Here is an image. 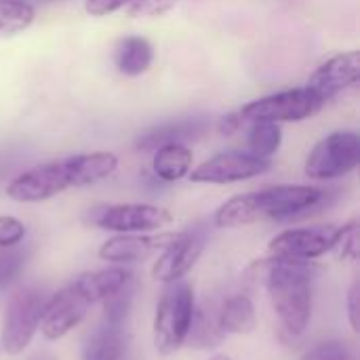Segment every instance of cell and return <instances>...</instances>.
<instances>
[{
    "label": "cell",
    "mask_w": 360,
    "mask_h": 360,
    "mask_svg": "<svg viewBox=\"0 0 360 360\" xmlns=\"http://www.w3.org/2000/svg\"><path fill=\"white\" fill-rule=\"evenodd\" d=\"M281 141H283L281 124L268 122V120L249 122V137H247L249 154L270 160V156H274L278 152Z\"/></svg>",
    "instance_id": "23"
},
{
    "label": "cell",
    "mask_w": 360,
    "mask_h": 360,
    "mask_svg": "<svg viewBox=\"0 0 360 360\" xmlns=\"http://www.w3.org/2000/svg\"><path fill=\"white\" fill-rule=\"evenodd\" d=\"M27 262V249L15 247H0V291L11 287L23 272Z\"/></svg>",
    "instance_id": "25"
},
{
    "label": "cell",
    "mask_w": 360,
    "mask_h": 360,
    "mask_svg": "<svg viewBox=\"0 0 360 360\" xmlns=\"http://www.w3.org/2000/svg\"><path fill=\"white\" fill-rule=\"evenodd\" d=\"M340 232H342V226L289 228L270 240L268 253L274 257H285V259L312 262L335 249L340 240Z\"/></svg>",
    "instance_id": "10"
},
{
    "label": "cell",
    "mask_w": 360,
    "mask_h": 360,
    "mask_svg": "<svg viewBox=\"0 0 360 360\" xmlns=\"http://www.w3.org/2000/svg\"><path fill=\"white\" fill-rule=\"evenodd\" d=\"M173 232L162 234H116L108 238L99 247V257L103 262L122 266V264H139L160 253L171 240Z\"/></svg>",
    "instance_id": "14"
},
{
    "label": "cell",
    "mask_w": 360,
    "mask_h": 360,
    "mask_svg": "<svg viewBox=\"0 0 360 360\" xmlns=\"http://www.w3.org/2000/svg\"><path fill=\"white\" fill-rule=\"evenodd\" d=\"M131 352V338L124 327L101 323L86 338L82 360H124Z\"/></svg>",
    "instance_id": "15"
},
{
    "label": "cell",
    "mask_w": 360,
    "mask_h": 360,
    "mask_svg": "<svg viewBox=\"0 0 360 360\" xmlns=\"http://www.w3.org/2000/svg\"><path fill=\"white\" fill-rule=\"evenodd\" d=\"M154 49L143 36H122L114 46V65L124 76H141L150 70Z\"/></svg>",
    "instance_id": "18"
},
{
    "label": "cell",
    "mask_w": 360,
    "mask_h": 360,
    "mask_svg": "<svg viewBox=\"0 0 360 360\" xmlns=\"http://www.w3.org/2000/svg\"><path fill=\"white\" fill-rule=\"evenodd\" d=\"M325 198L314 186H272L247 194L232 196L213 215L217 228H243L257 221H287L300 217Z\"/></svg>",
    "instance_id": "3"
},
{
    "label": "cell",
    "mask_w": 360,
    "mask_h": 360,
    "mask_svg": "<svg viewBox=\"0 0 360 360\" xmlns=\"http://www.w3.org/2000/svg\"><path fill=\"white\" fill-rule=\"evenodd\" d=\"M27 360H59L55 354H51V352H36V354H32Z\"/></svg>",
    "instance_id": "33"
},
{
    "label": "cell",
    "mask_w": 360,
    "mask_h": 360,
    "mask_svg": "<svg viewBox=\"0 0 360 360\" xmlns=\"http://www.w3.org/2000/svg\"><path fill=\"white\" fill-rule=\"evenodd\" d=\"M300 360H359V354L354 346H350L348 342L333 340L308 350Z\"/></svg>",
    "instance_id": "27"
},
{
    "label": "cell",
    "mask_w": 360,
    "mask_h": 360,
    "mask_svg": "<svg viewBox=\"0 0 360 360\" xmlns=\"http://www.w3.org/2000/svg\"><path fill=\"white\" fill-rule=\"evenodd\" d=\"M360 162V135L356 131H335L323 137L306 158V175L329 181L356 171Z\"/></svg>",
    "instance_id": "6"
},
{
    "label": "cell",
    "mask_w": 360,
    "mask_h": 360,
    "mask_svg": "<svg viewBox=\"0 0 360 360\" xmlns=\"http://www.w3.org/2000/svg\"><path fill=\"white\" fill-rule=\"evenodd\" d=\"M196 310L194 289L186 281L165 285L154 314V348L162 356L175 354L188 340Z\"/></svg>",
    "instance_id": "4"
},
{
    "label": "cell",
    "mask_w": 360,
    "mask_h": 360,
    "mask_svg": "<svg viewBox=\"0 0 360 360\" xmlns=\"http://www.w3.org/2000/svg\"><path fill=\"white\" fill-rule=\"evenodd\" d=\"M209 234L205 228H190L177 232L173 240L160 251L158 259L154 262L152 276L162 285H171L177 281H186L192 268L198 264L200 255L205 253Z\"/></svg>",
    "instance_id": "9"
},
{
    "label": "cell",
    "mask_w": 360,
    "mask_h": 360,
    "mask_svg": "<svg viewBox=\"0 0 360 360\" xmlns=\"http://www.w3.org/2000/svg\"><path fill=\"white\" fill-rule=\"evenodd\" d=\"M360 287L359 281H354L350 285V291H348V300H346V308H348V323L352 327V331H359L360 327Z\"/></svg>",
    "instance_id": "31"
},
{
    "label": "cell",
    "mask_w": 360,
    "mask_h": 360,
    "mask_svg": "<svg viewBox=\"0 0 360 360\" xmlns=\"http://www.w3.org/2000/svg\"><path fill=\"white\" fill-rule=\"evenodd\" d=\"M217 321L224 335H247L257 327L255 306L249 295L236 293L217 306Z\"/></svg>",
    "instance_id": "17"
},
{
    "label": "cell",
    "mask_w": 360,
    "mask_h": 360,
    "mask_svg": "<svg viewBox=\"0 0 360 360\" xmlns=\"http://www.w3.org/2000/svg\"><path fill=\"white\" fill-rule=\"evenodd\" d=\"M188 0H131L124 6L127 17L131 19H152V17H162L184 4Z\"/></svg>",
    "instance_id": "26"
},
{
    "label": "cell",
    "mask_w": 360,
    "mask_h": 360,
    "mask_svg": "<svg viewBox=\"0 0 360 360\" xmlns=\"http://www.w3.org/2000/svg\"><path fill=\"white\" fill-rule=\"evenodd\" d=\"M89 308H93V302L74 281L49 297L38 331L44 335V340L57 342L84 321Z\"/></svg>",
    "instance_id": "11"
},
{
    "label": "cell",
    "mask_w": 360,
    "mask_h": 360,
    "mask_svg": "<svg viewBox=\"0 0 360 360\" xmlns=\"http://www.w3.org/2000/svg\"><path fill=\"white\" fill-rule=\"evenodd\" d=\"M272 162L268 158H257L249 152H219L213 158L205 160L196 169L188 173L190 181L194 184H213V186H224V184H238L247 181L253 177L264 175L270 171Z\"/></svg>",
    "instance_id": "12"
},
{
    "label": "cell",
    "mask_w": 360,
    "mask_h": 360,
    "mask_svg": "<svg viewBox=\"0 0 360 360\" xmlns=\"http://www.w3.org/2000/svg\"><path fill=\"white\" fill-rule=\"evenodd\" d=\"M335 249H340L342 259H350V262L359 259V221L356 219L342 226L340 240H338Z\"/></svg>",
    "instance_id": "28"
},
{
    "label": "cell",
    "mask_w": 360,
    "mask_h": 360,
    "mask_svg": "<svg viewBox=\"0 0 360 360\" xmlns=\"http://www.w3.org/2000/svg\"><path fill=\"white\" fill-rule=\"evenodd\" d=\"M360 80V53L346 51L329 57L308 78V93L321 103H329L342 93L354 89Z\"/></svg>",
    "instance_id": "13"
},
{
    "label": "cell",
    "mask_w": 360,
    "mask_h": 360,
    "mask_svg": "<svg viewBox=\"0 0 360 360\" xmlns=\"http://www.w3.org/2000/svg\"><path fill=\"white\" fill-rule=\"evenodd\" d=\"M36 19V8L25 0H0V38L25 32Z\"/></svg>",
    "instance_id": "22"
},
{
    "label": "cell",
    "mask_w": 360,
    "mask_h": 360,
    "mask_svg": "<svg viewBox=\"0 0 360 360\" xmlns=\"http://www.w3.org/2000/svg\"><path fill=\"white\" fill-rule=\"evenodd\" d=\"M243 127H245V124H243V120H240L238 112H230V114H226V116L219 120V124H217V131H219L221 135L230 137V135L238 133Z\"/></svg>",
    "instance_id": "32"
},
{
    "label": "cell",
    "mask_w": 360,
    "mask_h": 360,
    "mask_svg": "<svg viewBox=\"0 0 360 360\" xmlns=\"http://www.w3.org/2000/svg\"><path fill=\"white\" fill-rule=\"evenodd\" d=\"M49 293L42 287H19L6 302L0 327V348L8 356H19L32 344L40 329L42 312L49 302Z\"/></svg>",
    "instance_id": "5"
},
{
    "label": "cell",
    "mask_w": 360,
    "mask_h": 360,
    "mask_svg": "<svg viewBox=\"0 0 360 360\" xmlns=\"http://www.w3.org/2000/svg\"><path fill=\"white\" fill-rule=\"evenodd\" d=\"M211 360H232L230 356H226V354H217V356H213Z\"/></svg>",
    "instance_id": "35"
},
{
    "label": "cell",
    "mask_w": 360,
    "mask_h": 360,
    "mask_svg": "<svg viewBox=\"0 0 360 360\" xmlns=\"http://www.w3.org/2000/svg\"><path fill=\"white\" fill-rule=\"evenodd\" d=\"M323 105L308 93V89H289L268 97H259L238 110L243 124L268 120V122H302L314 116Z\"/></svg>",
    "instance_id": "8"
},
{
    "label": "cell",
    "mask_w": 360,
    "mask_h": 360,
    "mask_svg": "<svg viewBox=\"0 0 360 360\" xmlns=\"http://www.w3.org/2000/svg\"><path fill=\"white\" fill-rule=\"evenodd\" d=\"M116 169L118 158L110 152L74 154L19 173L6 186V196L17 202H42L72 188L95 186L112 177Z\"/></svg>",
    "instance_id": "1"
},
{
    "label": "cell",
    "mask_w": 360,
    "mask_h": 360,
    "mask_svg": "<svg viewBox=\"0 0 360 360\" xmlns=\"http://www.w3.org/2000/svg\"><path fill=\"white\" fill-rule=\"evenodd\" d=\"M194 154L184 143H165L154 150L152 171L165 184H175L192 171Z\"/></svg>",
    "instance_id": "19"
},
{
    "label": "cell",
    "mask_w": 360,
    "mask_h": 360,
    "mask_svg": "<svg viewBox=\"0 0 360 360\" xmlns=\"http://www.w3.org/2000/svg\"><path fill=\"white\" fill-rule=\"evenodd\" d=\"M124 360H139V359H137V354H135V352L131 350V352H129V354L124 356Z\"/></svg>",
    "instance_id": "34"
},
{
    "label": "cell",
    "mask_w": 360,
    "mask_h": 360,
    "mask_svg": "<svg viewBox=\"0 0 360 360\" xmlns=\"http://www.w3.org/2000/svg\"><path fill=\"white\" fill-rule=\"evenodd\" d=\"M131 0H86L84 11L93 17H105L112 15L120 8H124Z\"/></svg>",
    "instance_id": "30"
},
{
    "label": "cell",
    "mask_w": 360,
    "mask_h": 360,
    "mask_svg": "<svg viewBox=\"0 0 360 360\" xmlns=\"http://www.w3.org/2000/svg\"><path fill=\"white\" fill-rule=\"evenodd\" d=\"M135 276L131 270H127L122 266H112V268H103V270H95V272H84L76 278V283L95 306V304H101L112 293L120 291Z\"/></svg>",
    "instance_id": "20"
},
{
    "label": "cell",
    "mask_w": 360,
    "mask_h": 360,
    "mask_svg": "<svg viewBox=\"0 0 360 360\" xmlns=\"http://www.w3.org/2000/svg\"><path fill=\"white\" fill-rule=\"evenodd\" d=\"M316 266L302 259L266 257L249 266L247 274H255L268 291L272 310L283 329L297 338L308 331L312 321V274Z\"/></svg>",
    "instance_id": "2"
},
{
    "label": "cell",
    "mask_w": 360,
    "mask_h": 360,
    "mask_svg": "<svg viewBox=\"0 0 360 360\" xmlns=\"http://www.w3.org/2000/svg\"><path fill=\"white\" fill-rule=\"evenodd\" d=\"M224 338L226 335L221 333L219 321H217V306L196 308L186 342L194 348H215L217 344H221Z\"/></svg>",
    "instance_id": "21"
},
{
    "label": "cell",
    "mask_w": 360,
    "mask_h": 360,
    "mask_svg": "<svg viewBox=\"0 0 360 360\" xmlns=\"http://www.w3.org/2000/svg\"><path fill=\"white\" fill-rule=\"evenodd\" d=\"M25 238V226L17 217L0 215V247H15Z\"/></svg>",
    "instance_id": "29"
},
{
    "label": "cell",
    "mask_w": 360,
    "mask_h": 360,
    "mask_svg": "<svg viewBox=\"0 0 360 360\" xmlns=\"http://www.w3.org/2000/svg\"><path fill=\"white\" fill-rule=\"evenodd\" d=\"M209 120L198 116V118H188V120H175V122H167L160 124L156 129L146 131L143 135H139V139L135 141L137 150H156L165 143H181L184 139H192V137H200L207 129H209Z\"/></svg>",
    "instance_id": "16"
},
{
    "label": "cell",
    "mask_w": 360,
    "mask_h": 360,
    "mask_svg": "<svg viewBox=\"0 0 360 360\" xmlns=\"http://www.w3.org/2000/svg\"><path fill=\"white\" fill-rule=\"evenodd\" d=\"M89 221L114 234H152L173 221V215L154 205H103L91 211Z\"/></svg>",
    "instance_id": "7"
},
{
    "label": "cell",
    "mask_w": 360,
    "mask_h": 360,
    "mask_svg": "<svg viewBox=\"0 0 360 360\" xmlns=\"http://www.w3.org/2000/svg\"><path fill=\"white\" fill-rule=\"evenodd\" d=\"M135 291H137V281L133 278L120 291H116L110 297H105L101 302V306H103V323H110V325H116V327H124L127 319L131 314V308H133Z\"/></svg>",
    "instance_id": "24"
}]
</instances>
